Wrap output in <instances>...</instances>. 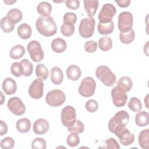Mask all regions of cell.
Masks as SVG:
<instances>
[{
  "label": "cell",
  "mask_w": 149,
  "mask_h": 149,
  "mask_svg": "<svg viewBox=\"0 0 149 149\" xmlns=\"http://www.w3.org/2000/svg\"><path fill=\"white\" fill-rule=\"evenodd\" d=\"M81 72L80 68L75 65H72L66 69V75L69 79L72 81L77 80L81 76Z\"/></svg>",
  "instance_id": "d6986e66"
},
{
  "label": "cell",
  "mask_w": 149,
  "mask_h": 149,
  "mask_svg": "<svg viewBox=\"0 0 149 149\" xmlns=\"http://www.w3.org/2000/svg\"><path fill=\"white\" fill-rule=\"evenodd\" d=\"M128 107L132 111L136 112L141 109L142 105L139 98L137 97H132L128 102Z\"/></svg>",
  "instance_id": "836d02e7"
},
{
  "label": "cell",
  "mask_w": 149,
  "mask_h": 149,
  "mask_svg": "<svg viewBox=\"0 0 149 149\" xmlns=\"http://www.w3.org/2000/svg\"><path fill=\"white\" fill-rule=\"evenodd\" d=\"M95 88V81L93 77L87 76L82 80L79 88V92L83 97H89L93 95Z\"/></svg>",
  "instance_id": "5b68a950"
},
{
  "label": "cell",
  "mask_w": 149,
  "mask_h": 149,
  "mask_svg": "<svg viewBox=\"0 0 149 149\" xmlns=\"http://www.w3.org/2000/svg\"><path fill=\"white\" fill-rule=\"evenodd\" d=\"M104 144L102 147H99V148H120V146L118 141L113 138H109L104 141Z\"/></svg>",
  "instance_id": "ab89813d"
},
{
  "label": "cell",
  "mask_w": 149,
  "mask_h": 149,
  "mask_svg": "<svg viewBox=\"0 0 149 149\" xmlns=\"http://www.w3.org/2000/svg\"><path fill=\"white\" fill-rule=\"evenodd\" d=\"M95 25V21L93 17L88 16L82 19L79 26L80 36L85 38L91 37L94 34Z\"/></svg>",
  "instance_id": "277c9868"
},
{
  "label": "cell",
  "mask_w": 149,
  "mask_h": 149,
  "mask_svg": "<svg viewBox=\"0 0 149 149\" xmlns=\"http://www.w3.org/2000/svg\"><path fill=\"white\" fill-rule=\"evenodd\" d=\"M133 24V16L132 13L125 11L120 13L118 16V26L120 33L127 32L132 29Z\"/></svg>",
  "instance_id": "52a82bcc"
},
{
  "label": "cell",
  "mask_w": 149,
  "mask_h": 149,
  "mask_svg": "<svg viewBox=\"0 0 149 149\" xmlns=\"http://www.w3.org/2000/svg\"><path fill=\"white\" fill-rule=\"evenodd\" d=\"M117 86L122 88L125 92L129 91L133 86L132 79L128 76H123L120 77L118 82Z\"/></svg>",
  "instance_id": "f1b7e54d"
},
{
  "label": "cell",
  "mask_w": 149,
  "mask_h": 149,
  "mask_svg": "<svg viewBox=\"0 0 149 149\" xmlns=\"http://www.w3.org/2000/svg\"><path fill=\"white\" fill-rule=\"evenodd\" d=\"M3 91L7 95H12L16 91L17 84L15 80L10 77H6L3 81L2 84Z\"/></svg>",
  "instance_id": "2e32d148"
},
{
  "label": "cell",
  "mask_w": 149,
  "mask_h": 149,
  "mask_svg": "<svg viewBox=\"0 0 149 149\" xmlns=\"http://www.w3.org/2000/svg\"><path fill=\"white\" fill-rule=\"evenodd\" d=\"M20 62L22 65L23 75L26 77L31 76L33 70V66L31 62L27 59H23Z\"/></svg>",
  "instance_id": "d6a6232c"
},
{
  "label": "cell",
  "mask_w": 149,
  "mask_h": 149,
  "mask_svg": "<svg viewBox=\"0 0 149 149\" xmlns=\"http://www.w3.org/2000/svg\"><path fill=\"white\" fill-rule=\"evenodd\" d=\"M76 110L70 105H67L64 107L61 111V122L65 127L72 126L76 121Z\"/></svg>",
  "instance_id": "9c48e42d"
},
{
  "label": "cell",
  "mask_w": 149,
  "mask_h": 149,
  "mask_svg": "<svg viewBox=\"0 0 149 149\" xmlns=\"http://www.w3.org/2000/svg\"><path fill=\"white\" fill-rule=\"evenodd\" d=\"M129 121V113L124 111L121 110L116 112L108 122V129L112 133L122 127L126 126Z\"/></svg>",
  "instance_id": "7a4b0ae2"
},
{
  "label": "cell",
  "mask_w": 149,
  "mask_h": 149,
  "mask_svg": "<svg viewBox=\"0 0 149 149\" xmlns=\"http://www.w3.org/2000/svg\"><path fill=\"white\" fill-rule=\"evenodd\" d=\"M14 21L8 16L3 17L1 20V27L5 33H10L12 31L15 26Z\"/></svg>",
  "instance_id": "44dd1931"
},
{
  "label": "cell",
  "mask_w": 149,
  "mask_h": 149,
  "mask_svg": "<svg viewBox=\"0 0 149 149\" xmlns=\"http://www.w3.org/2000/svg\"><path fill=\"white\" fill-rule=\"evenodd\" d=\"M112 46V41L110 37L104 36L98 41V47L102 51H107L111 49Z\"/></svg>",
  "instance_id": "f546056e"
},
{
  "label": "cell",
  "mask_w": 149,
  "mask_h": 149,
  "mask_svg": "<svg viewBox=\"0 0 149 149\" xmlns=\"http://www.w3.org/2000/svg\"><path fill=\"white\" fill-rule=\"evenodd\" d=\"M84 124L79 120H76L75 122L70 126L68 127V130L69 132H74L77 133H81L84 131Z\"/></svg>",
  "instance_id": "d590c367"
},
{
  "label": "cell",
  "mask_w": 149,
  "mask_h": 149,
  "mask_svg": "<svg viewBox=\"0 0 149 149\" xmlns=\"http://www.w3.org/2000/svg\"><path fill=\"white\" fill-rule=\"evenodd\" d=\"M115 2L121 8H126L128 7L131 2L130 0H115Z\"/></svg>",
  "instance_id": "7dc6e473"
},
{
  "label": "cell",
  "mask_w": 149,
  "mask_h": 149,
  "mask_svg": "<svg viewBox=\"0 0 149 149\" xmlns=\"http://www.w3.org/2000/svg\"><path fill=\"white\" fill-rule=\"evenodd\" d=\"M25 51V48L23 45L17 44L11 48L9 52V55L11 58L18 59L21 58L24 55Z\"/></svg>",
  "instance_id": "4316f807"
},
{
  "label": "cell",
  "mask_w": 149,
  "mask_h": 149,
  "mask_svg": "<svg viewBox=\"0 0 149 149\" xmlns=\"http://www.w3.org/2000/svg\"><path fill=\"white\" fill-rule=\"evenodd\" d=\"M63 23H68L74 25L77 20V16L73 12H66L63 15Z\"/></svg>",
  "instance_id": "7bdbcfd3"
},
{
  "label": "cell",
  "mask_w": 149,
  "mask_h": 149,
  "mask_svg": "<svg viewBox=\"0 0 149 149\" xmlns=\"http://www.w3.org/2000/svg\"><path fill=\"white\" fill-rule=\"evenodd\" d=\"M46 147L45 140L41 137L36 138L31 143V147L34 149H45Z\"/></svg>",
  "instance_id": "b9f144b4"
},
{
  "label": "cell",
  "mask_w": 149,
  "mask_h": 149,
  "mask_svg": "<svg viewBox=\"0 0 149 149\" xmlns=\"http://www.w3.org/2000/svg\"><path fill=\"white\" fill-rule=\"evenodd\" d=\"M49 128L48 122L43 118H40L36 120L33 127V132L37 134H43L48 132Z\"/></svg>",
  "instance_id": "9a60e30c"
},
{
  "label": "cell",
  "mask_w": 149,
  "mask_h": 149,
  "mask_svg": "<svg viewBox=\"0 0 149 149\" xmlns=\"http://www.w3.org/2000/svg\"><path fill=\"white\" fill-rule=\"evenodd\" d=\"M37 10L42 17H48L52 11V6L49 2L42 1L38 5Z\"/></svg>",
  "instance_id": "484cf974"
},
{
  "label": "cell",
  "mask_w": 149,
  "mask_h": 149,
  "mask_svg": "<svg viewBox=\"0 0 149 149\" xmlns=\"http://www.w3.org/2000/svg\"><path fill=\"white\" fill-rule=\"evenodd\" d=\"M0 135L3 136V134H6L8 132V126L5 122H4L3 120H0Z\"/></svg>",
  "instance_id": "c3c4849f"
},
{
  "label": "cell",
  "mask_w": 149,
  "mask_h": 149,
  "mask_svg": "<svg viewBox=\"0 0 149 149\" xmlns=\"http://www.w3.org/2000/svg\"><path fill=\"white\" fill-rule=\"evenodd\" d=\"M27 49L31 59L35 62H40L44 58V54L40 43L36 40H32L27 45Z\"/></svg>",
  "instance_id": "ba28073f"
},
{
  "label": "cell",
  "mask_w": 149,
  "mask_h": 149,
  "mask_svg": "<svg viewBox=\"0 0 149 149\" xmlns=\"http://www.w3.org/2000/svg\"><path fill=\"white\" fill-rule=\"evenodd\" d=\"M67 47L66 41L61 38H56L53 40L51 42V48L52 50L57 53L63 52Z\"/></svg>",
  "instance_id": "7402d4cb"
},
{
  "label": "cell",
  "mask_w": 149,
  "mask_h": 149,
  "mask_svg": "<svg viewBox=\"0 0 149 149\" xmlns=\"http://www.w3.org/2000/svg\"><path fill=\"white\" fill-rule=\"evenodd\" d=\"M139 144L143 149H148L149 147V129H146L140 132L138 138Z\"/></svg>",
  "instance_id": "cb8c5ba5"
},
{
  "label": "cell",
  "mask_w": 149,
  "mask_h": 149,
  "mask_svg": "<svg viewBox=\"0 0 149 149\" xmlns=\"http://www.w3.org/2000/svg\"><path fill=\"white\" fill-rule=\"evenodd\" d=\"M148 100V95H146V100H144V101L146 102V107H147V108H148V107H147V103L148 102V100Z\"/></svg>",
  "instance_id": "f907efd6"
},
{
  "label": "cell",
  "mask_w": 149,
  "mask_h": 149,
  "mask_svg": "<svg viewBox=\"0 0 149 149\" xmlns=\"http://www.w3.org/2000/svg\"><path fill=\"white\" fill-rule=\"evenodd\" d=\"M31 122L30 120L26 118L19 119L16 125L17 130L20 133H27L30 129Z\"/></svg>",
  "instance_id": "83f0119b"
},
{
  "label": "cell",
  "mask_w": 149,
  "mask_h": 149,
  "mask_svg": "<svg viewBox=\"0 0 149 149\" xmlns=\"http://www.w3.org/2000/svg\"><path fill=\"white\" fill-rule=\"evenodd\" d=\"M97 48V43L95 41L90 40L87 41L84 44V49L86 52L92 53L94 52Z\"/></svg>",
  "instance_id": "f6af8a7d"
},
{
  "label": "cell",
  "mask_w": 149,
  "mask_h": 149,
  "mask_svg": "<svg viewBox=\"0 0 149 149\" xmlns=\"http://www.w3.org/2000/svg\"><path fill=\"white\" fill-rule=\"evenodd\" d=\"M6 16L11 18L15 23L19 22L22 19V12L16 8H13L9 10Z\"/></svg>",
  "instance_id": "e575fe53"
},
{
  "label": "cell",
  "mask_w": 149,
  "mask_h": 149,
  "mask_svg": "<svg viewBox=\"0 0 149 149\" xmlns=\"http://www.w3.org/2000/svg\"><path fill=\"white\" fill-rule=\"evenodd\" d=\"M36 76L43 80H47L49 76V71L47 68L42 63L38 64L36 67Z\"/></svg>",
  "instance_id": "1f68e13d"
},
{
  "label": "cell",
  "mask_w": 149,
  "mask_h": 149,
  "mask_svg": "<svg viewBox=\"0 0 149 149\" xmlns=\"http://www.w3.org/2000/svg\"><path fill=\"white\" fill-rule=\"evenodd\" d=\"M136 124L139 127H144L149 123V114L146 111L138 112L135 117Z\"/></svg>",
  "instance_id": "d4e9b609"
},
{
  "label": "cell",
  "mask_w": 149,
  "mask_h": 149,
  "mask_svg": "<svg viewBox=\"0 0 149 149\" xmlns=\"http://www.w3.org/2000/svg\"><path fill=\"white\" fill-rule=\"evenodd\" d=\"M16 1H8V0H6V1H3V2L8 4V5H10V4H12L13 3H15Z\"/></svg>",
  "instance_id": "681fc988"
},
{
  "label": "cell",
  "mask_w": 149,
  "mask_h": 149,
  "mask_svg": "<svg viewBox=\"0 0 149 149\" xmlns=\"http://www.w3.org/2000/svg\"><path fill=\"white\" fill-rule=\"evenodd\" d=\"M96 77L104 85L112 86L116 82V76L112 70L107 66H98L95 70Z\"/></svg>",
  "instance_id": "3957f363"
},
{
  "label": "cell",
  "mask_w": 149,
  "mask_h": 149,
  "mask_svg": "<svg viewBox=\"0 0 149 149\" xmlns=\"http://www.w3.org/2000/svg\"><path fill=\"white\" fill-rule=\"evenodd\" d=\"M97 29L101 34H109L113 32L114 29V23L112 20L109 22L101 23L99 22L97 26Z\"/></svg>",
  "instance_id": "603a6c76"
},
{
  "label": "cell",
  "mask_w": 149,
  "mask_h": 149,
  "mask_svg": "<svg viewBox=\"0 0 149 149\" xmlns=\"http://www.w3.org/2000/svg\"><path fill=\"white\" fill-rule=\"evenodd\" d=\"M15 145L14 140L10 137H6L1 141L0 146L2 149H10Z\"/></svg>",
  "instance_id": "60d3db41"
},
{
  "label": "cell",
  "mask_w": 149,
  "mask_h": 149,
  "mask_svg": "<svg viewBox=\"0 0 149 149\" xmlns=\"http://www.w3.org/2000/svg\"><path fill=\"white\" fill-rule=\"evenodd\" d=\"M111 96L113 103L116 107L125 106L127 100V95L126 92L118 86L112 89Z\"/></svg>",
  "instance_id": "8fae6325"
},
{
  "label": "cell",
  "mask_w": 149,
  "mask_h": 149,
  "mask_svg": "<svg viewBox=\"0 0 149 149\" xmlns=\"http://www.w3.org/2000/svg\"><path fill=\"white\" fill-rule=\"evenodd\" d=\"M65 5L68 8L75 10L79 7L80 2L78 0H66Z\"/></svg>",
  "instance_id": "bcb514c9"
},
{
  "label": "cell",
  "mask_w": 149,
  "mask_h": 149,
  "mask_svg": "<svg viewBox=\"0 0 149 149\" xmlns=\"http://www.w3.org/2000/svg\"><path fill=\"white\" fill-rule=\"evenodd\" d=\"M17 34L23 40L28 39L31 36L32 30L30 26L27 23L21 24L17 28Z\"/></svg>",
  "instance_id": "ffe728a7"
},
{
  "label": "cell",
  "mask_w": 149,
  "mask_h": 149,
  "mask_svg": "<svg viewBox=\"0 0 149 149\" xmlns=\"http://www.w3.org/2000/svg\"><path fill=\"white\" fill-rule=\"evenodd\" d=\"M86 108L89 112H95L98 108V102L94 100H88L85 105Z\"/></svg>",
  "instance_id": "ee69618b"
},
{
  "label": "cell",
  "mask_w": 149,
  "mask_h": 149,
  "mask_svg": "<svg viewBox=\"0 0 149 149\" xmlns=\"http://www.w3.org/2000/svg\"><path fill=\"white\" fill-rule=\"evenodd\" d=\"M36 26L38 33L45 37L52 36L57 32V26L51 16L39 17L36 20Z\"/></svg>",
  "instance_id": "6da1fadb"
},
{
  "label": "cell",
  "mask_w": 149,
  "mask_h": 149,
  "mask_svg": "<svg viewBox=\"0 0 149 149\" xmlns=\"http://www.w3.org/2000/svg\"><path fill=\"white\" fill-rule=\"evenodd\" d=\"M74 29V26L73 24L63 23L61 27V31L63 36L69 37L73 34Z\"/></svg>",
  "instance_id": "74e56055"
},
{
  "label": "cell",
  "mask_w": 149,
  "mask_h": 149,
  "mask_svg": "<svg viewBox=\"0 0 149 149\" xmlns=\"http://www.w3.org/2000/svg\"><path fill=\"white\" fill-rule=\"evenodd\" d=\"M135 37V33L134 30L132 29L129 31L120 33L119 34V39L121 42L123 44H130L131 43L134 39Z\"/></svg>",
  "instance_id": "4dcf8cb0"
},
{
  "label": "cell",
  "mask_w": 149,
  "mask_h": 149,
  "mask_svg": "<svg viewBox=\"0 0 149 149\" xmlns=\"http://www.w3.org/2000/svg\"><path fill=\"white\" fill-rule=\"evenodd\" d=\"M44 81L41 78L35 79L29 88V94L34 99H40L44 94Z\"/></svg>",
  "instance_id": "5bb4252c"
},
{
  "label": "cell",
  "mask_w": 149,
  "mask_h": 149,
  "mask_svg": "<svg viewBox=\"0 0 149 149\" xmlns=\"http://www.w3.org/2000/svg\"><path fill=\"white\" fill-rule=\"evenodd\" d=\"M51 80L54 84H60L63 80V73L59 67H54L51 70Z\"/></svg>",
  "instance_id": "ac0fdd59"
},
{
  "label": "cell",
  "mask_w": 149,
  "mask_h": 149,
  "mask_svg": "<svg viewBox=\"0 0 149 149\" xmlns=\"http://www.w3.org/2000/svg\"><path fill=\"white\" fill-rule=\"evenodd\" d=\"M84 8L88 16L92 17L94 16L98 7V1L97 0H84Z\"/></svg>",
  "instance_id": "e0dca14e"
},
{
  "label": "cell",
  "mask_w": 149,
  "mask_h": 149,
  "mask_svg": "<svg viewBox=\"0 0 149 149\" xmlns=\"http://www.w3.org/2000/svg\"><path fill=\"white\" fill-rule=\"evenodd\" d=\"M66 143L70 147H74L79 144L80 138L77 133L72 132L68 135L66 140Z\"/></svg>",
  "instance_id": "8d00e7d4"
},
{
  "label": "cell",
  "mask_w": 149,
  "mask_h": 149,
  "mask_svg": "<svg viewBox=\"0 0 149 149\" xmlns=\"http://www.w3.org/2000/svg\"><path fill=\"white\" fill-rule=\"evenodd\" d=\"M116 12V9L112 4L109 3H105L98 14L99 22L106 23L111 22Z\"/></svg>",
  "instance_id": "30bf717a"
},
{
  "label": "cell",
  "mask_w": 149,
  "mask_h": 149,
  "mask_svg": "<svg viewBox=\"0 0 149 149\" xmlns=\"http://www.w3.org/2000/svg\"><path fill=\"white\" fill-rule=\"evenodd\" d=\"M113 133L119 138L123 146H129L132 144L134 140V134L126 126L116 129Z\"/></svg>",
  "instance_id": "4fadbf2b"
},
{
  "label": "cell",
  "mask_w": 149,
  "mask_h": 149,
  "mask_svg": "<svg viewBox=\"0 0 149 149\" xmlns=\"http://www.w3.org/2000/svg\"><path fill=\"white\" fill-rule=\"evenodd\" d=\"M66 97L63 92L59 89L49 91L45 97L47 103L51 107H59L64 104Z\"/></svg>",
  "instance_id": "8992f818"
},
{
  "label": "cell",
  "mask_w": 149,
  "mask_h": 149,
  "mask_svg": "<svg viewBox=\"0 0 149 149\" xmlns=\"http://www.w3.org/2000/svg\"><path fill=\"white\" fill-rule=\"evenodd\" d=\"M7 106L10 111L17 116H20L26 112L24 104L21 99L17 97L10 98L8 101Z\"/></svg>",
  "instance_id": "7c38bea8"
},
{
  "label": "cell",
  "mask_w": 149,
  "mask_h": 149,
  "mask_svg": "<svg viewBox=\"0 0 149 149\" xmlns=\"http://www.w3.org/2000/svg\"><path fill=\"white\" fill-rule=\"evenodd\" d=\"M11 73L16 77L23 75V68L20 62H13L10 66Z\"/></svg>",
  "instance_id": "f35d334b"
}]
</instances>
